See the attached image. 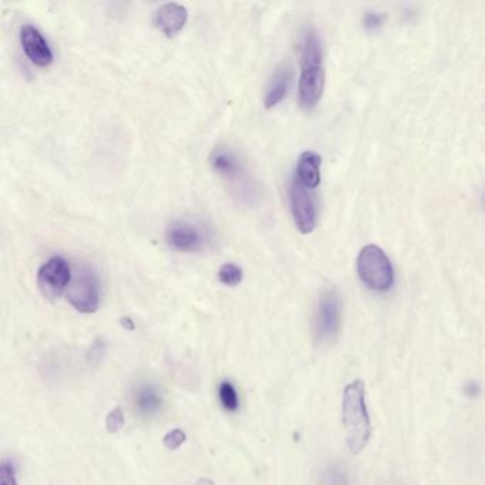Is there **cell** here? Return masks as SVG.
<instances>
[{"instance_id": "6da1fadb", "label": "cell", "mask_w": 485, "mask_h": 485, "mask_svg": "<svg viewBox=\"0 0 485 485\" xmlns=\"http://www.w3.org/2000/svg\"><path fill=\"white\" fill-rule=\"evenodd\" d=\"M343 426L351 454L362 453L372 437V420L366 406V389L362 381L349 383L343 391Z\"/></svg>"}, {"instance_id": "7a4b0ae2", "label": "cell", "mask_w": 485, "mask_h": 485, "mask_svg": "<svg viewBox=\"0 0 485 485\" xmlns=\"http://www.w3.org/2000/svg\"><path fill=\"white\" fill-rule=\"evenodd\" d=\"M325 89L322 42L315 29L304 35L302 46V70L299 79V103L306 112L315 109Z\"/></svg>"}, {"instance_id": "3957f363", "label": "cell", "mask_w": 485, "mask_h": 485, "mask_svg": "<svg viewBox=\"0 0 485 485\" xmlns=\"http://www.w3.org/2000/svg\"><path fill=\"white\" fill-rule=\"evenodd\" d=\"M358 278L370 289L388 292L395 283V269L388 255L377 245H366L358 258Z\"/></svg>"}, {"instance_id": "277c9868", "label": "cell", "mask_w": 485, "mask_h": 485, "mask_svg": "<svg viewBox=\"0 0 485 485\" xmlns=\"http://www.w3.org/2000/svg\"><path fill=\"white\" fill-rule=\"evenodd\" d=\"M67 299L80 313L90 315L97 312L100 306V282L93 266L88 264L77 265L67 289Z\"/></svg>"}, {"instance_id": "5b68a950", "label": "cell", "mask_w": 485, "mask_h": 485, "mask_svg": "<svg viewBox=\"0 0 485 485\" xmlns=\"http://www.w3.org/2000/svg\"><path fill=\"white\" fill-rule=\"evenodd\" d=\"M342 325V299L335 289L320 295L313 318V337L319 346H327L336 341Z\"/></svg>"}, {"instance_id": "8992f818", "label": "cell", "mask_w": 485, "mask_h": 485, "mask_svg": "<svg viewBox=\"0 0 485 485\" xmlns=\"http://www.w3.org/2000/svg\"><path fill=\"white\" fill-rule=\"evenodd\" d=\"M73 271L63 257H53L44 262L37 272V287L49 301H56L69 289Z\"/></svg>"}, {"instance_id": "52a82bcc", "label": "cell", "mask_w": 485, "mask_h": 485, "mask_svg": "<svg viewBox=\"0 0 485 485\" xmlns=\"http://www.w3.org/2000/svg\"><path fill=\"white\" fill-rule=\"evenodd\" d=\"M166 241L168 247L178 252H199L207 245V229L199 227L196 222L175 221L166 231Z\"/></svg>"}, {"instance_id": "ba28073f", "label": "cell", "mask_w": 485, "mask_h": 485, "mask_svg": "<svg viewBox=\"0 0 485 485\" xmlns=\"http://www.w3.org/2000/svg\"><path fill=\"white\" fill-rule=\"evenodd\" d=\"M290 210L295 225L302 234H311L316 228L318 211L309 189L302 187L294 178L289 189Z\"/></svg>"}, {"instance_id": "9c48e42d", "label": "cell", "mask_w": 485, "mask_h": 485, "mask_svg": "<svg viewBox=\"0 0 485 485\" xmlns=\"http://www.w3.org/2000/svg\"><path fill=\"white\" fill-rule=\"evenodd\" d=\"M20 44H22L25 55L33 65L48 67L55 60L48 40L44 39L43 35L35 26H23L20 30Z\"/></svg>"}, {"instance_id": "30bf717a", "label": "cell", "mask_w": 485, "mask_h": 485, "mask_svg": "<svg viewBox=\"0 0 485 485\" xmlns=\"http://www.w3.org/2000/svg\"><path fill=\"white\" fill-rule=\"evenodd\" d=\"M210 163L212 170L231 184L239 187V184L245 182V170H243L242 163L239 161L235 152L231 150L224 149V147L215 149L211 154Z\"/></svg>"}, {"instance_id": "8fae6325", "label": "cell", "mask_w": 485, "mask_h": 485, "mask_svg": "<svg viewBox=\"0 0 485 485\" xmlns=\"http://www.w3.org/2000/svg\"><path fill=\"white\" fill-rule=\"evenodd\" d=\"M187 20H189L187 8L175 2L163 4L154 16V25L157 29L167 37H174L181 32Z\"/></svg>"}, {"instance_id": "7c38bea8", "label": "cell", "mask_w": 485, "mask_h": 485, "mask_svg": "<svg viewBox=\"0 0 485 485\" xmlns=\"http://www.w3.org/2000/svg\"><path fill=\"white\" fill-rule=\"evenodd\" d=\"M292 77H294V72H292L290 65L283 63V65H279L275 73L272 74L268 88H266V93H265V109H273L279 103L282 102L283 98L287 97L290 83H292Z\"/></svg>"}, {"instance_id": "4fadbf2b", "label": "cell", "mask_w": 485, "mask_h": 485, "mask_svg": "<svg viewBox=\"0 0 485 485\" xmlns=\"http://www.w3.org/2000/svg\"><path fill=\"white\" fill-rule=\"evenodd\" d=\"M320 164L322 158L313 151H304L296 166V180L306 189H315L320 184Z\"/></svg>"}, {"instance_id": "5bb4252c", "label": "cell", "mask_w": 485, "mask_h": 485, "mask_svg": "<svg viewBox=\"0 0 485 485\" xmlns=\"http://www.w3.org/2000/svg\"><path fill=\"white\" fill-rule=\"evenodd\" d=\"M133 404L142 416H156L163 407V396L154 384H142L133 393Z\"/></svg>"}, {"instance_id": "9a60e30c", "label": "cell", "mask_w": 485, "mask_h": 485, "mask_svg": "<svg viewBox=\"0 0 485 485\" xmlns=\"http://www.w3.org/2000/svg\"><path fill=\"white\" fill-rule=\"evenodd\" d=\"M218 397H219L222 407L229 413H234L239 409L238 391H236L235 386L231 381H225L219 384Z\"/></svg>"}, {"instance_id": "2e32d148", "label": "cell", "mask_w": 485, "mask_h": 485, "mask_svg": "<svg viewBox=\"0 0 485 485\" xmlns=\"http://www.w3.org/2000/svg\"><path fill=\"white\" fill-rule=\"evenodd\" d=\"M243 272L235 264H224L218 271V281L225 287L235 288L242 282Z\"/></svg>"}, {"instance_id": "e0dca14e", "label": "cell", "mask_w": 485, "mask_h": 485, "mask_svg": "<svg viewBox=\"0 0 485 485\" xmlns=\"http://www.w3.org/2000/svg\"><path fill=\"white\" fill-rule=\"evenodd\" d=\"M124 427V413L119 407L114 409L105 417V430L110 435H116L121 428Z\"/></svg>"}, {"instance_id": "ac0fdd59", "label": "cell", "mask_w": 485, "mask_h": 485, "mask_svg": "<svg viewBox=\"0 0 485 485\" xmlns=\"http://www.w3.org/2000/svg\"><path fill=\"white\" fill-rule=\"evenodd\" d=\"M187 442V435L181 428H174V430L168 431L167 435H164L163 444L164 447L171 451L180 449V447Z\"/></svg>"}, {"instance_id": "d6986e66", "label": "cell", "mask_w": 485, "mask_h": 485, "mask_svg": "<svg viewBox=\"0 0 485 485\" xmlns=\"http://www.w3.org/2000/svg\"><path fill=\"white\" fill-rule=\"evenodd\" d=\"M323 485H348L346 471L341 467H332L325 473Z\"/></svg>"}, {"instance_id": "ffe728a7", "label": "cell", "mask_w": 485, "mask_h": 485, "mask_svg": "<svg viewBox=\"0 0 485 485\" xmlns=\"http://www.w3.org/2000/svg\"><path fill=\"white\" fill-rule=\"evenodd\" d=\"M386 20V15L383 13H377V12H367L365 18H363V26L367 32H376L381 29Z\"/></svg>"}, {"instance_id": "44dd1931", "label": "cell", "mask_w": 485, "mask_h": 485, "mask_svg": "<svg viewBox=\"0 0 485 485\" xmlns=\"http://www.w3.org/2000/svg\"><path fill=\"white\" fill-rule=\"evenodd\" d=\"M0 485H19L15 468L6 461L0 466Z\"/></svg>"}, {"instance_id": "7402d4cb", "label": "cell", "mask_w": 485, "mask_h": 485, "mask_svg": "<svg viewBox=\"0 0 485 485\" xmlns=\"http://www.w3.org/2000/svg\"><path fill=\"white\" fill-rule=\"evenodd\" d=\"M104 342L100 341V339H98V341H96V343L93 344V348L89 350V362H100V360H102L103 358V356H104Z\"/></svg>"}, {"instance_id": "603a6c76", "label": "cell", "mask_w": 485, "mask_h": 485, "mask_svg": "<svg viewBox=\"0 0 485 485\" xmlns=\"http://www.w3.org/2000/svg\"><path fill=\"white\" fill-rule=\"evenodd\" d=\"M481 388L477 381H468L466 386H464V395L468 396V397H475V396L480 395Z\"/></svg>"}, {"instance_id": "cb8c5ba5", "label": "cell", "mask_w": 485, "mask_h": 485, "mask_svg": "<svg viewBox=\"0 0 485 485\" xmlns=\"http://www.w3.org/2000/svg\"><path fill=\"white\" fill-rule=\"evenodd\" d=\"M121 325H123L124 327H127L128 330H135V323H133V320H131L130 318L121 319Z\"/></svg>"}, {"instance_id": "d4e9b609", "label": "cell", "mask_w": 485, "mask_h": 485, "mask_svg": "<svg viewBox=\"0 0 485 485\" xmlns=\"http://www.w3.org/2000/svg\"><path fill=\"white\" fill-rule=\"evenodd\" d=\"M194 485H215L214 481L212 480H210V478H199L198 481L196 482Z\"/></svg>"}]
</instances>
